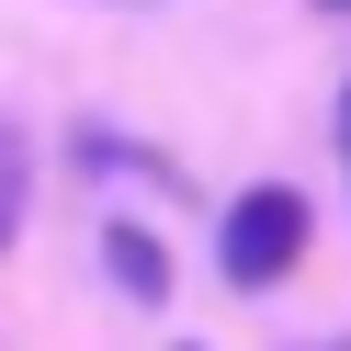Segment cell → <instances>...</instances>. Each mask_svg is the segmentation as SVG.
Here are the masks:
<instances>
[{"mask_svg":"<svg viewBox=\"0 0 351 351\" xmlns=\"http://www.w3.org/2000/svg\"><path fill=\"white\" fill-rule=\"evenodd\" d=\"M23 204H34V147H23V125L0 114V250H12V227H23Z\"/></svg>","mask_w":351,"mask_h":351,"instance_id":"3957f363","label":"cell"},{"mask_svg":"<svg viewBox=\"0 0 351 351\" xmlns=\"http://www.w3.org/2000/svg\"><path fill=\"white\" fill-rule=\"evenodd\" d=\"M328 12H351V0H328Z\"/></svg>","mask_w":351,"mask_h":351,"instance_id":"5b68a950","label":"cell"},{"mask_svg":"<svg viewBox=\"0 0 351 351\" xmlns=\"http://www.w3.org/2000/svg\"><path fill=\"white\" fill-rule=\"evenodd\" d=\"M340 159H351V102H340Z\"/></svg>","mask_w":351,"mask_h":351,"instance_id":"277c9868","label":"cell"},{"mask_svg":"<svg viewBox=\"0 0 351 351\" xmlns=\"http://www.w3.org/2000/svg\"><path fill=\"white\" fill-rule=\"evenodd\" d=\"M102 272L125 283V306H170V250L147 227H102Z\"/></svg>","mask_w":351,"mask_h":351,"instance_id":"7a4b0ae2","label":"cell"},{"mask_svg":"<svg viewBox=\"0 0 351 351\" xmlns=\"http://www.w3.org/2000/svg\"><path fill=\"white\" fill-rule=\"evenodd\" d=\"M306 193L295 182H250L227 215H215V261H227V283L238 295H272L283 272H306Z\"/></svg>","mask_w":351,"mask_h":351,"instance_id":"6da1fadb","label":"cell"}]
</instances>
